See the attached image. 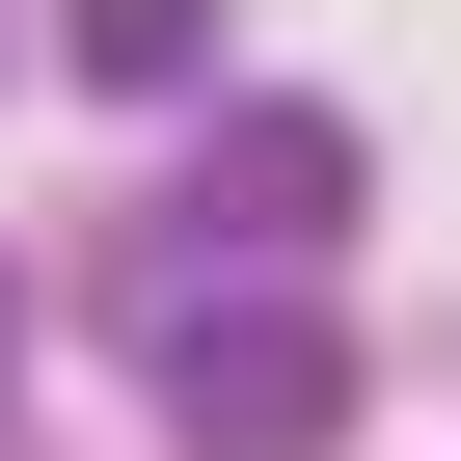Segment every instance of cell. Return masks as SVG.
Instances as JSON below:
<instances>
[{
    "label": "cell",
    "mask_w": 461,
    "mask_h": 461,
    "mask_svg": "<svg viewBox=\"0 0 461 461\" xmlns=\"http://www.w3.org/2000/svg\"><path fill=\"white\" fill-rule=\"evenodd\" d=\"M353 407H380V380H353L326 299H272V272H245V299H163V434H190V461H326Z\"/></svg>",
    "instance_id": "6da1fadb"
},
{
    "label": "cell",
    "mask_w": 461,
    "mask_h": 461,
    "mask_svg": "<svg viewBox=\"0 0 461 461\" xmlns=\"http://www.w3.org/2000/svg\"><path fill=\"white\" fill-rule=\"evenodd\" d=\"M353 217H380V163H353L326 109H217V136H190V272H326Z\"/></svg>",
    "instance_id": "7a4b0ae2"
},
{
    "label": "cell",
    "mask_w": 461,
    "mask_h": 461,
    "mask_svg": "<svg viewBox=\"0 0 461 461\" xmlns=\"http://www.w3.org/2000/svg\"><path fill=\"white\" fill-rule=\"evenodd\" d=\"M55 55H82L109 109H190V82H217V0H55Z\"/></svg>",
    "instance_id": "3957f363"
},
{
    "label": "cell",
    "mask_w": 461,
    "mask_h": 461,
    "mask_svg": "<svg viewBox=\"0 0 461 461\" xmlns=\"http://www.w3.org/2000/svg\"><path fill=\"white\" fill-rule=\"evenodd\" d=\"M0 353H28V272H0Z\"/></svg>",
    "instance_id": "277c9868"
}]
</instances>
